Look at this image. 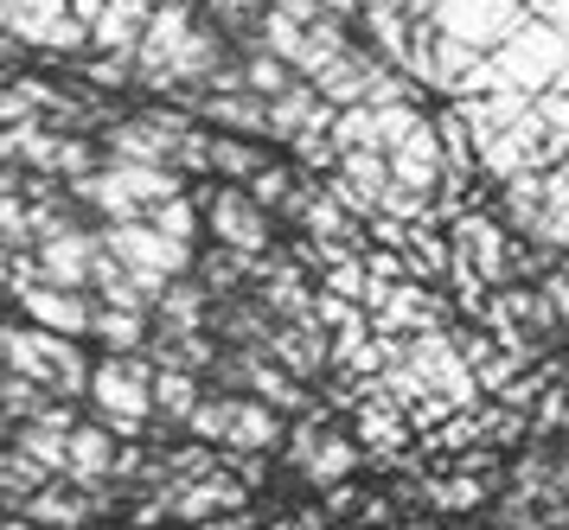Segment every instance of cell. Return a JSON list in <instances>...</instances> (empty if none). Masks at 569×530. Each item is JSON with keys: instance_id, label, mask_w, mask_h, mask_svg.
Masks as SVG:
<instances>
[{"instance_id": "cell-1", "label": "cell", "mask_w": 569, "mask_h": 530, "mask_svg": "<svg viewBox=\"0 0 569 530\" xmlns=\"http://www.w3.org/2000/svg\"><path fill=\"white\" fill-rule=\"evenodd\" d=\"M0 358L13 378L39 383V390H58V397H90V358L78 352V339H58V332L39 327H0Z\"/></svg>"}, {"instance_id": "cell-2", "label": "cell", "mask_w": 569, "mask_h": 530, "mask_svg": "<svg viewBox=\"0 0 569 530\" xmlns=\"http://www.w3.org/2000/svg\"><path fill=\"white\" fill-rule=\"evenodd\" d=\"M71 192H78L90 211H103L109 224H148L167 199H186L180 173H160V167H122V160L97 167V173L78 179Z\"/></svg>"}, {"instance_id": "cell-3", "label": "cell", "mask_w": 569, "mask_h": 530, "mask_svg": "<svg viewBox=\"0 0 569 530\" xmlns=\"http://www.w3.org/2000/svg\"><path fill=\"white\" fill-rule=\"evenodd\" d=\"M90 409H97V422H103L116 441L122 434H141L148 429V416H154V364L148 358H103L97 371H90Z\"/></svg>"}, {"instance_id": "cell-4", "label": "cell", "mask_w": 569, "mask_h": 530, "mask_svg": "<svg viewBox=\"0 0 569 530\" xmlns=\"http://www.w3.org/2000/svg\"><path fill=\"white\" fill-rule=\"evenodd\" d=\"M103 250L129 269V281L148 301H160V294H167L173 281H186V269H192V250L173 243V237H160L154 224H103Z\"/></svg>"}, {"instance_id": "cell-5", "label": "cell", "mask_w": 569, "mask_h": 530, "mask_svg": "<svg viewBox=\"0 0 569 530\" xmlns=\"http://www.w3.org/2000/svg\"><path fill=\"white\" fill-rule=\"evenodd\" d=\"M525 20H531L525 0H429V26L441 39H455L461 51H473V58L499 51Z\"/></svg>"}, {"instance_id": "cell-6", "label": "cell", "mask_w": 569, "mask_h": 530, "mask_svg": "<svg viewBox=\"0 0 569 530\" xmlns=\"http://www.w3.org/2000/svg\"><path fill=\"white\" fill-rule=\"evenodd\" d=\"M0 26L27 46L46 51H78L90 46V26L71 20V0H0Z\"/></svg>"}, {"instance_id": "cell-7", "label": "cell", "mask_w": 569, "mask_h": 530, "mask_svg": "<svg viewBox=\"0 0 569 530\" xmlns=\"http://www.w3.org/2000/svg\"><path fill=\"white\" fill-rule=\"evenodd\" d=\"M359 441H346V434H327L320 422H301V429L288 434V460L301 467V480L308 486H346L352 473H359Z\"/></svg>"}, {"instance_id": "cell-8", "label": "cell", "mask_w": 569, "mask_h": 530, "mask_svg": "<svg viewBox=\"0 0 569 530\" xmlns=\"http://www.w3.org/2000/svg\"><path fill=\"white\" fill-rule=\"evenodd\" d=\"M206 224H211V237L231 256H243V262H262V250H269V218H262V204L250 199V192H237V186L211 192Z\"/></svg>"}, {"instance_id": "cell-9", "label": "cell", "mask_w": 569, "mask_h": 530, "mask_svg": "<svg viewBox=\"0 0 569 530\" xmlns=\"http://www.w3.org/2000/svg\"><path fill=\"white\" fill-rule=\"evenodd\" d=\"M371 320H378L385 339L390 332L422 339V332H441V301L416 281H371Z\"/></svg>"}, {"instance_id": "cell-10", "label": "cell", "mask_w": 569, "mask_h": 530, "mask_svg": "<svg viewBox=\"0 0 569 530\" xmlns=\"http://www.w3.org/2000/svg\"><path fill=\"white\" fill-rule=\"evenodd\" d=\"M160 511H173V518H186V524H206V518H218V511H237L243 506V480H231V473H206V480H173L154 492Z\"/></svg>"}, {"instance_id": "cell-11", "label": "cell", "mask_w": 569, "mask_h": 530, "mask_svg": "<svg viewBox=\"0 0 569 530\" xmlns=\"http://www.w3.org/2000/svg\"><path fill=\"white\" fill-rule=\"evenodd\" d=\"M97 256H103V243H97L90 230H58V237H46V243L32 250V262H39V281L83 294V281H90V269H97Z\"/></svg>"}, {"instance_id": "cell-12", "label": "cell", "mask_w": 569, "mask_h": 530, "mask_svg": "<svg viewBox=\"0 0 569 530\" xmlns=\"http://www.w3.org/2000/svg\"><path fill=\"white\" fill-rule=\"evenodd\" d=\"M390 64L385 58H371V51H346V58H339L333 71L320 77V83H313V90H320V102H327V109H365V102H371V90H378V77H385Z\"/></svg>"}, {"instance_id": "cell-13", "label": "cell", "mask_w": 569, "mask_h": 530, "mask_svg": "<svg viewBox=\"0 0 569 530\" xmlns=\"http://www.w3.org/2000/svg\"><path fill=\"white\" fill-rule=\"evenodd\" d=\"M352 409H359V448H365V454H371V460H397V448L410 441V416L390 403L378 383H365V397Z\"/></svg>"}, {"instance_id": "cell-14", "label": "cell", "mask_w": 569, "mask_h": 530, "mask_svg": "<svg viewBox=\"0 0 569 530\" xmlns=\"http://www.w3.org/2000/svg\"><path fill=\"white\" fill-rule=\"evenodd\" d=\"M116 460H122V441H116L103 422H78V434H71V460H64V480L90 492V486L116 480Z\"/></svg>"}, {"instance_id": "cell-15", "label": "cell", "mask_w": 569, "mask_h": 530, "mask_svg": "<svg viewBox=\"0 0 569 530\" xmlns=\"http://www.w3.org/2000/svg\"><path fill=\"white\" fill-rule=\"evenodd\" d=\"M269 134H288V141H308V134H333V109L320 102L313 83H295L288 97L269 102Z\"/></svg>"}, {"instance_id": "cell-16", "label": "cell", "mask_w": 569, "mask_h": 530, "mask_svg": "<svg viewBox=\"0 0 569 530\" xmlns=\"http://www.w3.org/2000/svg\"><path fill=\"white\" fill-rule=\"evenodd\" d=\"M90 492H83V486H39V492H32L27 506H20V518H27V524H39V530H78V524H90Z\"/></svg>"}, {"instance_id": "cell-17", "label": "cell", "mask_w": 569, "mask_h": 530, "mask_svg": "<svg viewBox=\"0 0 569 530\" xmlns=\"http://www.w3.org/2000/svg\"><path fill=\"white\" fill-rule=\"evenodd\" d=\"M282 441V416L257 397H237V416H231V454H262V448H276Z\"/></svg>"}, {"instance_id": "cell-18", "label": "cell", "mask_w": 569, "mask_h": 530, "mask_svg": "<svg viewBox=\"0 0 569 530\" xmlns=\"http://www.w3.org/2000/svg\"><path fill=\"white\" fill-rule=\"evenodd\" d=\"M199 109H206L218 128H231V134H269V102L250 97V90H224V97H192Z\"/></svg>"}, {"instance_id": "cell-19", "label": "cell", "mask_w": 569, "mask_h": 530, "mask_svg": "<svg viewBox=\"0 0 569 530\" xmlns=\"http://www.w3.org/2000/svg\"><path fill=\"white\" fill-rule=\"evenodd\" d=\"M206 281H173L167 294H160V332H199L206 327Z\"/></svg>"}, {"instance_id": "cell-20", "label": "cell", "mask_w": 569, "mask_h": 530, "mask_svg": "<svg viewBox=\"0 0 569 530\" xmlns=\"http://www.w3.org/2000/svg\"><path fill=\"white\" fill-rule=\"evenodd\" d=\"M199 403H206L199 378H186V371H154V416H167V422H192Z\"/></svg>"}, {"instance_id": "cell-21", "label": "cell", "mask_w": 569, "mask_h": 530, "mask_svg": "<svg viewBox=\"0 0 569 530\" xmlns=\"http://www.w3.org/2000/svg\"><path fill=\"white\" fill-rule=\"evenodd\" d=\"M506 218H512L525 237L543 224V211H550V192H543V173H518V179H506Z\"/></svg>"}, {"instance_id": "cell-22", "label": "cell", "mask_w": 569, "mask_h": 530, "mask_svg": "<svg viewBox=\"0 0 569 530\" xmlns=\"http://www.w3.org/2000/svg\"><path fill=\"white\" fill-rule=\"evenodd\" d=\"M97 339L109 346V358H129L148 346V313H116V307H97Z\"/></svg>"}, {"instance_id": "cell-23", "label": "cell", "mask_w": 569, "mask_h": 530, "mask_svg": "<svg viewBox=\"0 0 569 530\" xmlns=\"http://www.w3.org/2000/svg\"><path fill=\"white\" fill-rule=\"evenodd\" d=\"M243 90H250V97H262V102H276V97H288V90H295V71H288L282 58H269L262 46H250V58H243Z\"/></svg>"}, {"instance_id": "cell-24", "label": "cell", "mask_w": 569, "mask_h": 530, "mask_svg": "<svg viewBox=\"0 0 569 530\" xmlns=\"http://www.w3.org/2000/svg\"><path fill=\"white\" fill-rule=\"evenodd\" d=\"M211 167H218L224 179H243V186H250L269 160H262V148H243L237 134H211Z\"/></svg>"}, {"instance_id": "cell-25", "label": "cell", "mask_w": 569, "mask_h": 530, "mask_svg": "<svg viewBox=\"0 0 569 530\" xmlns=\"http://www.w3.org/2000/svg\"><path fill=\"white\" fill-rule=\"evenodd\" d=\"M231 416H237V397H206V403H199V416H192L186 429L199 434L206 448H224V441H231Z\"/></svg>"}, {"instance_id": "cell-26", "label": "cell", "mask_w": 569, "mask_h": 530, "mask_svg": "<svg viewBox=\"0 0 569 530\" xmlns=\"http://www.w3.org/2000/svg\"><path fill=\"white\" fill-rule=\"evenodd\" d=\"M148 224H154L160 237H173V243H186V250H192V237H199V204H192V199H167Z\"/></svg>"}, {"instance_id": "cell-27", "label": "cell", "mask_w": 569, "mask_h": 530, "mask_svg": "<svg viewBox=\"0 0 569 530\" xmlns=\"http://www.w3.org/2000/svg\"><path fill=\"white\" fill-rule=\"evenodd\" d=\"M39 409H46V390H39V383L13 378V371L0 378V416H13V422H32Z\"/></svg>"}, {"instance_id": "cell-28", "label": "cell", "mask_w": 569, "mask_h": 530, "mask_svg": "<svg viewBox=\"0 0 569 530\" xmlns=\"http://www.w3.org/2000/svg\"><path fill=\"white\" fill-rule=\"evenodd\" d=\"M487 473H467V480H436L429 486V499H436L441 511H473L480 499H487Z\"/></svg>"}, {"instance_id": "cell-29", "label": "cell", "mask_w": 569, "mask_h": 530, "mask_svg": "<svg viewBox=\"0 0 569 530\" xmlns=\"http://www.w3.org/2000/svg\"><path fill=\"white\" fill-rule=\"evenodd\" d=\"M218 13V32H243V26H262V0H211Z\"/></svg>"}, {"instance_id": "cell-30", "label": "cell", "mask_w": 569, "mask_h": 530, "mask_svg": "<svg viewBox=\"0 0 569 530\" xmlns=\"http://www.w3.org/2000/svg\"><path fill=\"white\" fill-rule=\"evenodd\" d=\"M538 294L550 301V313H557V327L569 332V269H550V276L538 281Z\"/></svg>"}, {"instance_id": "cell-31", "label": "cell", "mask_w": 569, "mask_h": 530, "mask_svg": "<svg viewBox=\"0 0 569 530\" xmlns=\"http://www.w3.org/2000/svg\"><path fill=\"white\" fill-rule=\"evenodd\" d=\"M538 429H543V434H550V429H569V397H563V390H550V397H543Z\"/></svg>"}, {"instance_id": "cell-32", "label": "cell", "mask_w": 569, "mask_h": 530, "mask_svg": "<svg viewBox=\"0 0 569 530\" xmlns=\"http://www.w3.org/2000/svg\"><path fill=\"white\" fill-rule=\"evenodd\" d=\"M7 288H13V256L0 250V294H7Z\"/></svg>"}, {"instance_id": "cell-33", "label": "cell", "mask_w": 569, "mask_h": 530, "mask_svg": "<svg viewBox=\"0 0 569 530\" xmlns=\"http://www.w3.org/2000/svg\"><path fill=\"white\" fill-rule=\"evenodd\" d=\"M192 530H250V518H224V524H192Z\"/></svg>"}, {"instance_id": "cell-34", "label": "cell", "mask_w": 569, "mask_h": 530, "mask_svg": "<svg viewBox=\"0 0 569 530\" xmlns=\"http://www.w3.org/2000/svg\"><path fill=\"white\" fill-rule=\"evenodd\" d=\"M0 530H39V524H27V518H7V524H0Z\"/></svg>"}, {"instance_id": "cell-35", "label": "cell", "mask_w": 569, "mask_h": 530, "mask_svg": "<svg viewBox=\"0 0 569 530\" xmlns=\"http://www.w3.org/2000/svg\"><path fill=\"white\" fill-rule=\"evenodd\" d=\"M563 269H569V250H563Z\"/></svg>"}]
</instances>
